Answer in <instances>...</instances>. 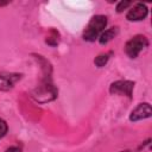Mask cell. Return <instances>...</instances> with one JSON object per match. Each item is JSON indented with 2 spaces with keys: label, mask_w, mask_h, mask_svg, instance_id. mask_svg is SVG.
<instances>
[{
  "label": "cell",
  "mask_w": 152,
  "mask_h": 152,
  "mask_svg": "<svg viewBox=\"0 0 152 152\" xmlns=\"http://www.w3.org/2000/svg\"><path fill=\"white\" fill-rule=\"evenodd\" d=\"M31 96L37 103L40 104H45L53 101L58 96V89L53 84L52 77H43L39 86H37L32 90Z\"/></svg>",
  "instance_id": "obj_1"
},
{
  "label": "cell",
  "mask_w": 152,
  "mask_h": 152,
  "mask_svg": "<svg viewBox=\"0 0 152 152\" xmlns=\"http://www.w3.org/2000/svg\"><path fill=\"white\" fill-rule=\"evenodd\" d=\"M108 25V18L104 14H95L90 18L89 23L87 24V26L83 30L82 33V38L86 42L89 43H94L95 40H97L99 36L107 28Z\"/></svg>",
  "instance_id": "obj_2"
},
{
  "label": "cell",
  "mask_w": 152,
  "mask_h": 152,
  "mask_svg": "<svg viewBox=\"0 0 152 152\" xmlns=\"http://www.w3.org/2000/svg\"><path fill=\"white\" fill-rule=\"evenodd\" d=\"M150 45L148 38L144 34H135L133 37H131L124 46L125 53L131 58V59H135L140 52H142L144 50H146Z\"/></svg>",
  "instance_id": "obj_3"
},
{
  "label": "cell",
  "mask_w": 152,
  "mask_h": 152,
  "mask_svg": "<svg viewBox=\"0 0 152 152\" xmlns=\"http://www.w3.org/2000/svg\"><path fill=\"white\" fill-rule=\"evenodd\" d=\"M135 82L131 80H118L109 84V94L112 95H120L126 96L127 99L132 100L133 89H134Z\"/></svg>",
  "instance_id": "obj_4"
},
{
  "label": "cell",
  "mask_w": 152,
  "mask_h": 152,
  "mask_svg": "<svg viewBox=\"0 0 152 152\" xmlns=\"http://www.w3.org/2000/svg\"><path fill=\"white\" fill-rule=\"evenodd\" d=\"M148 15V7L142 2H133L126 13V19L128 21H141Z\"/></svg>",
  "instance_id": "obj_5"
},
{
  "label": "cell",
  "mask_w": 152,
  "mask_h": 152,
  "mask_svg": "<svg viewBox=\"0 0 152 152\" xmlns=\"http://www.w3.org/2000/svg\"><path fill=\"white\" fill-rule=\"evenodd\" d=\"M151 115H152V108L150 102H140L131 110L128 119L132 122H138L151 118Z\"/></svg>",
  "instance_id": "obj_6"
},
{
  "label": "cell",
  "mask_w": 152,
  "mask_h": 152,
  "mask_svg": "<svg viewBox=\"0 0 152 152\" xmlns=\"http://www.w3.org/2000/svg\"><path fill=\"white\" fill-rule=\"evenodd\" d=\"M21 78H23V74L20 72H10V71L0 72V91L6 93L12 90Z\"/></svg>",
  "instance_id": "obj_7"
},
{
  "label": "cell",
  "mask_w": 152,
  "mask_h": 152,
  "mask_svg": "<svg viewBox=\"0 0 152 152\" xmlns=\"http://www.w3.org/2000/svg\"><path fill=\"white\" fill-rule=\"evenodd\" d=\"M119 34V26H110L106 28L97 38V42L100 45H107L109 42H112L116 36Z\"/></svg>",
  "instance_id": "obj_8"
},
{
  "label": "cell",
  "mask_w": 152,
  "mask_h": 152,
  "mask_svg": "<svg viewBox=\"0 0 152 152\" xmlns=\"http://www.w3.org/2000/svg\"><path fill=\"white\" fill-rule=\"evenodd\" d=\"M112 55H113V51L99 53V55L94 58V64H95V66H96V68H103V66L108 63V61L110 59Z\"/></svg>",
  "instance_id": "obj_9"
},
{
  "label": "cell",
  "mask_w": 152,
  "mask_h": 152,
  "mask_svg": "<svg viewBox=\"0 0 152 152\" xmlns=\"http://www.w3.org/2000/svg\"><path fill=\"white\" fill-rule=\"evenodd\" d=\"M45 43L48 44V45H50V46H57L58 45V43H59V33H58V31H56V30H53V28H51L50 30V34L46 37V39H45Z\"/></svg>",
  "instance_id": "obj_10"
},
{
  "label": "cell",
  "mask_w": 152,
  "mask_h": 152,
  "mask_svg": "<svg viewBox=\"0 0 152 152\" xmlns=\"http://www.w3.org/2000/svg\"><path fill=\"white\" fill-rule=\"evenodd\" d=\"M132 5H133L132 1H126V0L119 1V2L116 4V6H115V11H116V13H122L124 11L128 10Z\"/></svg>",
  "instance_id": "obj_11"
},
{
  "label": "cell",
  "mask_w": 152,
  "mask_h": 152,
  "mask_svg": "<svg viewBox=\"0 0 152 152\" xmlns=\"http://www.w3.org/2000/svg\"><path fill=\"white\" fill-rule=\"evenodd\" d=\"M7 132H8V125H7L6 120L0 116V140L6 137Z\"/></svg>",
  "instance_id": "obj_12"
},
{
  "label": "cell",
  "mask_w": 152,
  "mask_h": 152,
  "mask_svg": "<svg viewBox=\"0 0 152 152\" xmlns=\"http://www.w3.org/2000/svg\"><path fill=\"white\" fill-rule=\"evenodd\" d=\"M5 152H23V147L19 146V145H12V146H8Z\"/></svg>",
  "instance_id": "obj_13"
},
{
  "label": "cell",
  "mask_w": 152,
  "mask_h": 152,
  "mask_svg": "<svg viewBox=\"0 0 152 152\" xmlns=\"http://www.w3.org/2000/svg\"><path fill=\"white\" fill-rule=\"evenodd\" d=\"M8 4H10L8 1H7V2H1V1H0V7H1V6H6V5H8Z\"/></svg>",
  "instance_id": "obj_14"
},
{
  "label": "cell",
  "mask_w": 152,
  "mask_h": 152,
  "mask_svg": "<svg viewBox=\"0 0 152 152\" xmlns=\"http://www.w3.org/2000/svg\"><path fill=\"white\" fill-rule=\"evenodd\" d=\"M120 152H133V151H131V150H125V151H120Z\"/></svg>",
  "instance_id": "obj_15"
}]
</instances>
